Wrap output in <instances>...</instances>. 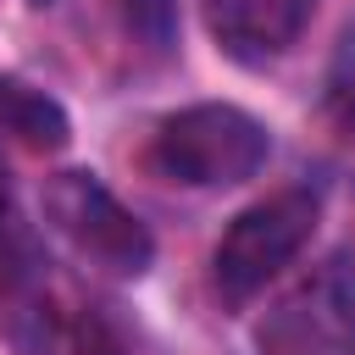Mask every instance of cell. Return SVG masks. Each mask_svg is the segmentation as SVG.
I'll return each mask as SVG.
<instances>
[{"label": "cell", "mask_w": 355, "mask_h": 355, "mask_svg": "<svg viewBox=\"0 0 355 355\" xmlns=\"http://www.w3.org/2000/svg\"><path fill=\"white\" fill-rule=\"evenodd\" d=\"M266 155H272L266 122L250 116L244 105H227V100L183 105V111L161 116V128L150 139V166L166 183H183V189L244 183L266 166Z\"/></svg>", "instance_id": "obj_1"}, {"label": "cell", "mask_w": 355, "mask_h": 355, "mask_svg": "<svg viewBox=\"0 0 355 355\" xmlns=\"http://www.w3.org/2000/svg\"><path fill=\"white\" fill-rule=\"evenodd\" d=\"M316 211H322V205H316L311 189H277V194L244 205V211L222 227V239H216V250H211V288L222 294V305L255 300V294L311 244Z\"/></svg>", "instance_id": "obj_2"}, {"label": "cell", "mask_w": 355, "mask_h": 355, "mask_svg": "<svg viewBox=\"0 0 355 355\" xmlns=\"http://www.w3.org/2000/svg\"><path fill=\"white\" fill-rule=\"evenodd\" d=\"M44 216L50 227L72 244L78 261H89L105 277H144L155 261V239L150 227L83 166L55 172L44 183Z\"/></svg>", "instance_id": "obj_3"}, {"label": "cell", "mask_w": 355, "mask_h": 355, "mask_svg": "<svg viewBox=\"0 0 355 355\" xmlns=\"http://www.w3.org/2000/svg\"><path fill=\"white\" fill-rule=\"evenodd\" d=\"M205 33L239 67H266L300 44L316 17V0H200Z\"/></svg>", "instance_id": "obj_4"}, {"label": "cell", "mask_w": 355, "mask_h": 355, "mask_svg": "<svg viewBox=\"0 0 355 355\" xmlns=\"http://www.w3.org/2000/svg\"><path fill=\"white\" fill-rule=\"evenodd\" d=\"M277 355H338L355 349V277L344 266H327L300 300L283 305L272 327Z\"/></svg>", "instance_id": "obj_5"}, {"label": "cell", "mask_w": 355, "mask_h": 355, "mask_svg": "<svg viewBox=\"0 0 355 355\" xmlns=\"http://www.w3.org/2000/svg\"><path fill=\"white\" fill-rule=\"evenodd\" d=\"M0 139L50 155V150H67V139H72V116L61 111L55 94H44V89H33V83L0 72Z\"/></svg>", "instance_id": "obj_6"}, {"label": "cell", "mask_w": 355, "mask_h": 355, "mask_svg": "<svg viewBox=\"0 0 355 355\" xmlns=\"http://www.w3.org/2000/svg\"><path fill=\"white\" fill-rule=\"evenodd\" d=\"M128 17H133V28H144L155 44H166V33H172V0H128Z\"/></svg>", "instance_id": "obj_7"}, {"label": "cell", "mask_w": 355, "mask_h": 355, "mask_svg": "<svg viewBox=\"0 0 355 355\" xmlns=\"http://www.w3.org/2000/svg\"><path fill=\"white\" fill-rule=\"evenodd\" d=\"M327 105H333V122L355 139V55L344 61V72L333 78V94H327Z\"/></svg>", "instance_id": "obj_8"}, {"label": "cell", "mask_w": 355, "mask_h": 355, "mask_svg": "<svg viewBox=\"0 0 355 355\" xmlns=\"http://www.w3.org/2000/svg\"><path fill=\"white\" fill-rule=\"evenodd\" d=\"M6 200H11V183H6V161H0V216H6Z\"/></svg>", "instance_id": "obj_9"}]
</instances>
